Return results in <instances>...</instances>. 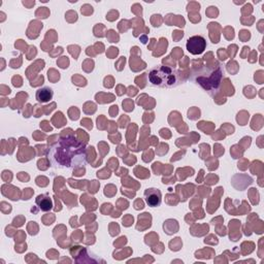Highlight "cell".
<instances>
[{
    "label": "cell",
    "instance_id": "cell-2",
    "mask_svg": "<svg viewBox=\"0 0 264 264\" xmlns=\"http://www.w3.org/2000/svg\"><path fill=\"white\" fill-rule=\"evenodd\" d=\"M192 80L214 96L220 89L223 80V69L220 64L215 66H203L193 73Z\"/></svg>",
    "mask_w": 264,
    "mask_h": 264
},
{
    "label": "cell",
    "instance_id": "cell-4",
    "mask_svg": "<svg viewBox=\"0 0 264 264\" xmlns=\"http://www.w3.org/2000/svg\"><path fill=\"white\" fill-rule=\"evenodd\" d=\"M186 48L189 53L192 55H200L202 54L206 49V40L203 36L200 35H194L188 38Z\"/></svg>",
    "mask_w": 264,
    "mask_h": 264
},
{
    "label": "cell",
    "instance_id": "cell-3",
    "mask_svg": "<svg viewBox=\"0 0 264 264\" xmlns=\"http://www.w3.org/2000/svg\"><path fill=\"white\" fill-rule=\"evenodd\" d=\"M149 82L158 88H174L185 83L181 72L171 66L158 65L149 72Z\"/></svg>",
    "mask_w": 264,
    "mask_h": 264
},
{
    "label": "cell",
    "instance_id": "cell-6",
    "mask_svg": "<svg viewBox=\"0 0 264 264\" xmlns=\"http://www.w3.org/2000/svg\"><path fill=\"white\" fill-rule=\"evenodd\" d=\"M54 92L50 87H42L36 91L35 98L39 103H48L53 99Z\"/></svg>",
    "mask_w": 264,
    "mask_h": 264
},
{
    "label": "cell",
    "instance_id": "cell-7",
    "mask_svg": "<svg viewBox=\"0 0 264 264\" xmlns=\"http://www.w3.org/2000/svg\"><path fill=\"white\" fill-rule=\"evenodd\" d=\"M35 204L41 212H50L53 207L52 199L50 198L49 194H40L35 198Z\"/></svg>",
    "mask_w": 264,
    "mask_h": 264
},
{
    "label": "cell",
    "instance_id": "cell-5",
    "mask_svg": "<svg viewBox=\"0 0 264 264\" xmlns=\"http://www.w3.org/2000/svg\"><path fill=\"white\" fill-rule=\"evenodd\" d=\"M145 200L151 207H158L162 202V193L159 189L148 188L145 191Z\"/></svg>",
    "mask_w": 264,
    "mask_h": 264
},
{
    "label": "cell",
    "instance_id": "cell-1",
    "mask_svg": "<svg viewBox=\"0 0 264 264\" xmlns=\"http://www.w3.org/2000/svg\"><path fill=\"white\" fill-rule=\"evenodd\" d=\"M50 164L59 169H77L88 163L86 144L73 136L63 137L47 151Z\"/></svg>",
    "mask_w": 264,
    "mask_h": 264
}]
</instances>
